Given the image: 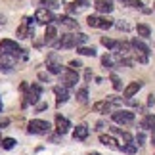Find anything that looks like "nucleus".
<instances>
[{"instance_id": "obj_16", "label": "nucleus", "mask_w": 155, "mask_h": 155, "mask_svg": "<svg viewBox=\"0 0 155 155\" xmlns=\"http://www.w3.org/2000/svg\"><path fill=\"white\" fill-rule=\"evenodd\" d=\"M100 142L107 147H113V150H121V146L117 144V140L113 136H107V134H100Z\"/></svg>"}, {"instance_id": "obj_45", "label": "nucleus", "mask_w": 155, "mask_h": 155, "mask_svg": "<svg viewBox=\"0 0 155 155\" xmlns=\"http://www.w3.org/2000/svg\"><path fill=\"white\" fill-rule=\"evenodd\" d=\"M0 111H2V100H0Z\"/></svg>"}, {"instance_id": "obj_29", "label": "nucleus", "mask_w": 155, "mask_h": 155, "mask_svg": "<svg viewBox=\"0 0 155 155\" xmlns=\"http://www.w3.org/2000/svg\"><path fill=\"white\" fill-rule=\"evenodd\" d=\"M86 40H88V37H86L84 33H77V35H75V44H77V48H79V46H82Z\"/></svg>"}, {"instance_id": "obj_5", "label": "nucleus", "mask_w": 155, "mask_h": 155, "mask_svg": "<svg viewBox=\"0 0 155 155\" xmlns=\"http://www.w3.org/2000/svg\"><path fill=\"white\" fill-rule=\"evenodd\" d=\"M88 25L94 27V29H109L113 27V19L109 17H104V15H88Z\"/></svg>"}, {"instance_id": "obj_23", "label": "nucleus", "mask_w": 155, "mask_h": 155, "mask_svg": "<svg viewBox=\"0 0 155 155\" xmlns=\"http://www.w3.org/2000/svg\"><path fill=\"white\" fill-rule=\"evenodd\" d=\"M77 54H81V56H96V48H88V46H79V48H77Z\"/></svg>"}, {"instance_id": "obj_36", "label": "nucleus", "mask_w": 155, "mask_h": 155, "mask_svg": "<svg viewBox=\"0 0 155 155\" xmlns=\"http://www.w3.org/2000/svg\"><path fill=\"white\" fill-rule=\"evenodd\" d=\"M115 25H117V29H121V31H130V25L127 21H117Z\"/></svg>"}, {"instance_id": "obj_2", "label": "nucleus", "mask_w": 155, "mask_h": 155, "mask_svg": "<svg viewBox=\"0 0 155 155\" xmlns=\"http://www.w3.org/2000/svg\"><path fill=\"white\" fill-rule=\"evenodd\" d=\"M27 132L29 134H48L50 132V123L42 121V119H33L27 124Z\"/></svg>"}, {"instance_id": "obj_35", "label": "nucleus", "mask_w": 155, "mask_h": 155, "mask_svg": "<svg viewBox=\"0 0 155 155\" xmlns=\"http://www.w3.org/2000/svg\"><path fill=\"white\" fill-rule=\"evenodd\" d=\"M81 67H82V63L79 61V59H73V61H69V69H71V71H79Z\"/></svg>"}, {"instance_id": "obj_1", "label": "nucleus", "mask_w": 155, "mask_h": 155, "mask_svg": "<svg viewBox=\"0 0 155 155\" xmlns=\"http://www.w3.org/2000/svg\"><path fill=\"white\" fill-rule=\"evenodd\" d=\"M35 23H37V21H35V17H23V19H21V25L17 27L15 35L19 38H31L33 33H35L33 31V25H35Z\"/></svg>"}, {"instance_id": "obj_11", "label": "nucleus", "mask_w": 155, "mask_h": 155, "mask_svg": "<svg viewBox=\"0 0 155 155\" xmlns=\"http://www.w3.org/2000/svg\"><path fill=\"white\" fill-rule=\"evenodd\" d=\"M69 128H71V123L67 121L65 117L61 115H56V130H58V134H67L69 132Z\"/></svg>"}, {"instance_id": "obj_12", "label": "nucleus", "mask_w": 155, "mask_h": 155, "mask_svg": "<svg viewBox=\"0 0 155 155\" xmlns=\"http://www.w3.org/2000/svg\"><path fill=\"white\" fill-rule=\"evenodd\" d=\"M142 86H144V82H142V81H132V82H130V84L123 90V96H124V98H132L134 94L140 92Z\"/></svg>"}, {"instance_id": "obj_42", "label": "nucleus", "mask_w": 155, "mask_h": 155, "mask_svg": "<svg viewBox=\"0 0 155 155\" xmlns=\"http://www.w3.org/2000/svg\"><path fill=\"white\" fill-rule=\"evenodd\" d=\"M8 124H10V121H8V119H2V121H0V130H2V128H6Z\"/></svg>"}, {"instance_id": "obj_13", "label": "nucleus", "mask_w": 155, "mask_h": 155, "mask_svg": "<svg viewBox=\"0 0 155 155\" xmlns=\"http://www.w3.org/2000/svg\"><path fill=\"white\" fill-rule=\"evenodd\" d=\"M88 0H73L69 6H67V12L69 14H79V12H82L84 8H88Z\"/></svg>"}, {"instance_id": "obj_43", "label": "nucleus", "mask_w": 155, "mask_h": 155, "mask_svg": "<svg viewBox=\"0 0 155 155\" xmlns=\"http://www.w3.org/2000/svg\"><path fill=\"white\" fill-rule=\"evenodd\" d=\"M111 132H113V134H121V128H117V127H111Z\"/></svg>"}, {"instance_id": "obj_46", "label": "nucleus", "mask_w": 155, "mask_h": 155, "mask_svg": "<svg viewBox=\"0 0 155 155\" xmlns=\"http://www.w3.org/2000/svg\"><path fill=\"white\" fill-rule=\"evenodd\" d=\"M153 147H155V136H153Z\"/></svg>"}, {"instance_id": "obj_38", "label": "nucleus", "mask_w": 155, "mask_h": 155, "mask_svg": "<svg viewBox=\"0 0 155 155\" xmlns=\"http://www.w3.org/2000/svg\"><path fill=\"white\" fill-rule=\"evenodd\" d=\"M121 138H123L124 144H130V142H132V136H130L128 132H121Z\"/></svg>"}, {"instance_id": "obj_31", "label": "nucleus", "mask_w": 155, "mask_h": 155, "mask_svg": "<svg viewBox=\"0 0 155 155\" xmlns=\"http://www.w3.org/2000/svg\"><path fill=\"white\" fill-rule=\"evenodd\" d=\"M58 6H59V4L56 2V0H42V8H46V10H50V12H52V10H56Z\"/></svg>"}, {"instance_id": "obj_33", "label": "nucleus", "mask_w": 155, "mask_h": 155, "mask_svg": "<svg viewBox=\"0 0 155 155\" xmlns=\"http://www.w3.org/2000/svg\"><path fill=\"white\" fill-rule=\"evenodd\" d=\"M111 84L115 90H123V84H121V79H119L117 75H111Z\"/></svg>"}, {"instance_id": "obj_49", "label": "nucleus", "mask_w": 155, "mask_h": 155, "mask_svg": "<svg viewBox=\"0 0 155 155\" xmlns=\"http://www.w3.org/2000/svg\"><path fill=\"white\" fill-rule=\"evenodd\" d=\"M0 142H2V140H0Z\"/></svg>"}, {"instance_id": "obj_24", "label": "nucleus", "mask_w": 155, "mask_h": 155, "mask_svg": "<svg viewBox=\"0 0 155 155\" xmlns=\"http://www.w3.org/2000/svg\"><path fill=\"white\" fill-rule=\"evenodd\" d=\"M77 100H79V104H86L88 102V88L82 86L79 92H77Z\"/></svg>"}, {"instance_id": "obj_50", "label": "nucleus", "mask_w": 155, "mask_h": 155, "mask_svg": "<svg viewBox=\"0 0 155 155\" xmlns=\"http://www.w3.org/2000/svg\"><path fill=\"white\" fill-rule=\"evenodd\" d=\"M153 6H155V4H153Z\"/></svg>"}, {"instance_id": "obj_32", "label": "nucleus", "mask_w": 155, "mask_h": 155, "mask_svg": "<svg viewBox=\"0 0 155 155\" xmlns=\"http://www.w3.org/2000/svg\"><path fill=\"white\" fill-rule=\"evenodd\" d=\"M102 44L105 46V48H115V46H117V42H115V40H113V38H107V37H102Z\"/></svg>"}, {"instance_id": "obj_26", "label": "nucleus", "mask_w": 155, "mask_h": 155, "mask_svg": "<svg viewBox=\"0 0 155 155\" xmlns=\"http://www.w3.org/2000/svg\"><path fill=\"white\" fill-rule=\"evenodd\" d=\"M132 58H134V61H138V63H147V59H150L147 54H142V52H132Z\"/></svg>"}, {"instance_id": "obj_20", "label": "nucleus", "mask_w": 155, "mask_h": 155, "mask_svg": "<svg viewBox=\"0 0 155 155\" xmlns=\"http://www.w3.org/2000/svg\"><path fill=\"white\" fill-rule=\"evenodd\" d=\"M58 21L61 23V25L69 27V29H79V21H75L73 17H69V15H59V17H58Z\"/></svg>"}, {"instance_id": "obj_44", "label": "nucleus", "mask_w": 155, "mask_h": 155, "mask_svg": "<svg viewBox=\"0 0 155 155\" xmlns=\"http://www.w3.org/2000/svg\"><path fill=\"white\" fill-rule=\"evenodd\" d=\"M153 104H155V98L150 96V100H147V105H153Z\"/></svg>"}, {"instance_id": "obj_34", "label": "nucleus", "mask_w": 155, "mask_h": 155, "mask_svg": "<svg viewBox=\"0 0 155 155\" xmlns=\"http://www.w3.org/2000/svg\"><path fill=\"white\" fill-rule=\"evenodd\" d=\"M102 65H104L105 69H111L113 67V58L111 56H104L102 58Z\"/></svg>"}, {"instance_id": "obj_27", "label": "nucleus", "mask_w": 155, "mask_h": 155, "mask_svg": "<svg viewBox=\"0 0 155 155\" xmlns=\"http://www.w3.org/2000/svg\"><path fill=\"white\" fill-rule=\"evenodd\" d=\"M121 151L128 153V155H132V153L138 151V146H136V144H124V146H121Z\"/></svg>"}, {"instance_id": "obj_47", "label": "nucleus", "mask_w": 155, "mask_h": 155, "mask_svg": "<svg viewBox=\"0 0 155 155\" xmlns=\"http://www.w3.org/2000/svg\"><path fill=\"white\" fill-rule=\"evenodd\" d=\"M0 23H2V17H0Z\"/></svg>"}, {"instance_id": "obj_22", "label": "nucleus", "mask_w": 155, "mask_h": 155, "mask_svg": "<svg viewBox=\"0 0 155 155\" xmlns=\"http://www.w3.org/2000/svg\"><path fill=\"white\" fill-rule=\"evenodd\" d=\"M140 127H142V128H146V130H150V128L153 130V128H155V115H146V117H144V121L140 123Z\"/></svg>"}, {"instance_id": "obj_7", "label": "nucleus", "mask_w": 155, "mask_h": 155, "mask_svg": "<svg viewBox=\"0 0 155 155\" xmlns=\"http://www.w3.org/2000/svg\"><path fill=\"white\" fill-rule=\"evenodd\" d=\"M79 82V73L77 71H71V69H65L61 71V86L65 88H71Z\"/></svg>"}, {"instance_id": "obj_39", "label": "nucleus", "mask_w": 155, "mask_h": 155, "mask_svg": "<svg viewBox=\"0 0 155 155\" xmlns=\"http://www.w3.org/2000/svg\"><path fill=\"white\" fill-rule=\"evenodd\" d=\"M38 79H40V81H44V82H48V81H50V77H48V73H38Z\"/></svg>"}, {"instance_id": "obj_19", "label": "nucleus", "mask_w": 155, "mask_h": 155, "mask_svg": "<svg viewBox=\"0 0 155 155\" xmlns=\"http://www.w3.org/2000/svg\"><path fill=\"white\" fill-rule=\"evenodd\" d=\"M136 31H138V37H142V38L151 37V27L147 25V23H138V25H136Z\"/></svg>"}, {"instance_id": "obj_9", "label": "nucleus", "mask_w": 155, "mask_h": 155, "mask_svg": "<svg viewBox=\"0 0 155 155\" xmlns=\"http://www.w3.org/2000/svg\"><path fill=\"white\" fill-rule=\"evenodd\" d=\"M52 46H56V48H75V35H61L59 37V40H56Z\"/></svg>"}, {"instance_id": "obj_4", "label": "nucleus", "mask_w": 155, "mask_h": 155, "mask_svg": "<svg viewBox=\"0 0 155 155\" xmlns=\"http://www.w3.org/2000/svg\"><path fill=\"white\" fill-rule=\"evenodd\" d=\"M23 50L21 46L15 42V40H10V38H2L0 40V54H10V56H19Z\"/></svg>"}, {"instance_id": "obj_41", "label": "nucleus", "mask_w": 155, "mask_h": 155, "mask_svg": "<svg viewBox=\"0 0 155 155\" xmlns=\"http://www.w3.org/2000/svg\"><path fill=\"white\" fill-rule=\"evenodd\" d=\"M46 107H48V105H46L44 102H40V104H37V111H44Z\"/></svg>"}, {"instance_id": "obj_10", "label": "nucleus", "mask_w": 155, "mask_h": 155, "mask_svg": "<svg viewBox=\"0 0 155 155\" xmlns=\"http://www.w3.org/2000/svg\"><path fill=\"white\" fill-rule=\"evenodd\" d=\"M94 8L100 14H111L115 6H113V0H94Z\"/></svg>"}, {"instance_id": "obj_3", "label": "nucleus", "mask_w": 155, "mask_h": 155, "mask_svg": "<svg viewBox=\"0 0 155 155\" xmlns=\"http://www.w3.org/2000/svg\"><path fill=\"white\" fill-rule=\"evenodd\" d=\"M40 94H42V88L40 84H31L25 92V100H23V107H27L29 104L31 105H37L38 100H40Z\"/></svg>"}, {"instance_id": "obj_25", "label": "nucleus", "mask_w": 155, "mask_h": 155, "mask_svg": "<svg viewBox=\"0 0 155 155\" xmlns=\"http://www.w3.org/2000/svg\"><path fill=\"white\" fill-rule=\"evenodd\" d=\"M121 4H123V6H128V8H138V10L144 8L142 0H121Z\"/></svg>"}, {"instance_id": "obj_6", "label": "nucleus", "mask_w": 155, "mask_h": 155, "mask_svg": "<svg viewBox=\"0 0 155 155\" xmlns=\"http://www.w3.org/2000/svg\"><path fill=\"white\" fill-rule=\"evenodd\" d=\"M111 119L117 124H130V123H134V113L127 111V109H119V111H113Z\"/></svg>"}, {"instance_id": "obj_30", "label": "nucleus", "mask_w": 155, "mask_h": 155, "mask_svg": "<svg viewBox=\"0 0 155 155\" xmlns=\"http://www.w3.org/2000/svg\"><path fill=\"white\" fill-rule=\"evenodd\" d=\"M46 67H48V71L54 73V75H61V65L59 63H48Z\"/></svg>"}, {"instance_id": "obj_8", "label": "nucleus", "mask_w": 155, "mask_h": 155, "mask_svg": "<svg viewBox=\"0 0 155 155\" xmlns=\"http://www.w3.org/2000/svg\"><path fill=\"white\" fill-rule=\"evenodd\" d=\"M35 21L40 23V25H52V21H54V14L50 10H46V8H38L37 10V14H35Z\"/></svg>"}, {"instance_id": "obj_21", "label": "nucleus", "mask_w": 155, "mask_h": 155, "mask_svg": "<svg viewBox=\"0 0 155 155\" xmlns=\"http://www.w3.org/2000/svg\"><path fill=\"white\" fill-rule=\"evenodd\" d=\"M73 138H75V140H86V138H88V127H84V124H79V127L75 128V132H73Z\"/></svg>"}, {"instance_id": "obj_17", "label": "nucleus", "mask_w": 155, "mask_h": 155, "mask_svg": "<svg viewBox=\"0 0 155 155\" xmlns=\"http://www.w3.org/2000/svg\"><path fill=\"white\" fill-rule=\"evenodd\" d=\"M92 107H94V111H98V113H109V111H113V104H109L107 100H104V102H96Z\"/></svg>"}, {"instance_id": "obj_15", "label": "nucleus", "mask_w": 155, "mask_h": 155, "mask_svg": "<svg viewBox=\"0 0 155 155\" xmlns=\"http://www.w3.org/2000/svg\"><path fill=\"white\" fill-rule=\"evenodd\" d=\"M58 38V31L54 25H46V31H44V42L46 44H54Z\"/></svg>"}, {"instance_id": "obj_28", "label": "nucleus", "mask_w": 155, "mask_h": 155, "mask_svg": "<svg viewBox=\"0 0 155 155\" xmlns=\"http://www.w3.org/2000/svg\"><path fill=\"white\" fill-rule=\"evenodd\" d=\"M15 144H17V142L14 138H4L2 142H0V146H2L4 150H12V147H15Z\"/></svg>"}, {"instance_id": "obj_40", "label": "nucleus", "mask_w": 155, "mask_h": 155, "mask_svg": "<svg viewBox=\"0 0 155 155\" xmlns=\"http://www.w3.org/2000/svg\"><path fill=\"white\" fill-rule=\"evenodd\" d=\"M102 128H105V121H98V123H96V128H94V130H102Z\"/></svg>"}, {"instance_id": "obj_14", "label": "nucleus", "mask_w": 155, "mask_h": 155, "mask_svg": "<svg viewBox=\"0 0 155 155\" xmlns=\"http://www.w3.org/2000/svg\"><path fill=\"white\" fill-rule=\"evenodd\" d=\"M54 94H56V102H58V105H61V104H65L69 100V92H67V88L65 86H54Z\"/></svg>"}, {"instance_id": "obj_37", "label": "nucleus", "mask_w": 155, "mask_h": 155, "mask_svg": "<svg viewBox=\"0 0 155 155\" xmlns=\"http://www.w3.org/2000/svg\"><path fill=\"white\" fill-rule=\"evenodd\" d=\"M144 142H146V136H144V132H140L138 136H136V146H144Z\"/></svg>"}, {"instance_id": "obj_48", "label": "nucleus", "mask_w": 155, "mask_h": 155, "mask_svg": "<svg viewBox=\"0 0 155 155\" xmlns=\"http://www.w3.org/2000/svg\"><path fill=\"white\" fill-rule=\"evenodd\" d=\"M153 132H155V128H153Z\"/></svg>"}, {"instance_id": "obj_18", "label": "nucleus", "mask_w": 155, "mask_h": 155, "mask_svg": "<svg viewBox=\"0 0 155 155\" xmlns=\"http://www.w3.org/2000/svg\"><path fill=\"white\" fill-rule=\"evenodd\" d=\"M132 50L134 52H142V54H147V56H150V46H146L144 42H142L140 38H132Z\"/></svg>"}]
</instances>
